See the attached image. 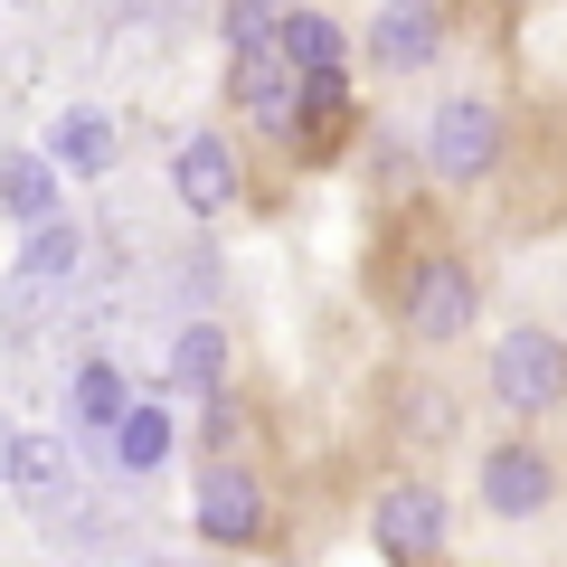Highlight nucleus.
Masks as SVG:
<instances>
[{
  "mask_svg": "<svg viewBox=\"0 0 567 567\" xmlns=\"http://www.w3.org/2000/svg\"><path fill=\"white\" fill-rule=\"evenodd\" d=\"M171 189H181V208L189 218H227V208L246 199V152H237V133H189L181 152H171Z\"/></svg>",
  "mask_w": 567,
  "mask_h": 567,
  "instance_id": "8",
  "label": "nucleus"
},
{
  "mask_svg": "<svg viewBox=\"0 0 567 567\" xmlns=\"http://www.w3.org/2000/svg\"><path fill=\"white\" fill-rule=\"evenodd\" d=\"M171 445H181V416H171V398H133V416L114 425V473H162Z\"/></svg>",
  "mask_w": 567,
  "mask_h": 567,
  "instance_id": "11",
  "label": "nucleus"
},
{
  "mask_svg": "<svg viewBox=\"0 0 567 567\" xmlns=\"http://www.w3.org/2000/svg\"><path fill=\"white\" fill-rule=\"evenodd\" d=\"M558 492H567V473H558V454L548 445H483V473H473V502L492 511V520H539V511H558Z\"/></svg>",
  "mask_w": 567,
  "mask_h": 567,
  "instance_id": "6",
  "label": "nucleus"
},
{
  "mask_svg": "<svg viewBox=\"0 0 567 567\" xmlns=\"http://www.w3.org/2000/svg\"><path fill=\"white\" fill-rule=\"evenodd\" d=\"M275 29H284V0H227L218 39H227V58H256V48H275Z\"/></svg>",
  "mask_w": 567,
  "mask_h": 567,
  "instance_id": "18",
  "label": "nucleus"
},
{
  "mask_svg": "<svg viewBox=\"0 0 567 567\" xmlns=\"http://www.w3.org/2000/svg\"><path fill=\"white\" fill-rule=\"evenodd\" d=\"M76 256H85V227L76 218H39L29 246H20V275L29 284H58V275H76Z\"/></svg>",
  "mask_w": 567,
  "mask_h": 567,
  "instance_id": "17",
  "label": "nucleus"
},
{
  "mask_svg": "<svg viewBox=\"0 0 567 567\" xmlns=\"http://www.w3.org/2000/svg\"><path fill=\"white\" fill-rule=\"evenodd\" d=\"M275 48L293 58V76H341V66H350V29L331 20V10H312V0H284Z\"/></svg>",
  "mask_w": 567,
  "mask_h": 567,
  "instance_id": "10",
  "label": "nucleus"
},
{
  "mask_svg": "<svg viewBox=\"0 0 567 567\" xmlns=\"http://www.w3.org/2000/svg\"><path fill=\"white\" fill-rule=\"evenodd\" d=\"M66 416H76V435L114 445V425L133 416V379H123L114 360H85V369H76V388H66Z\"/></svg>",
  "mask_w": 567,
  "mask_h": 567,
  "instance_id": "12",
  "label": "nucleus"
},
{
  "mask_svg": "<svg viewBox=\"0 0 567 567\" xmlns=\"http://www.w3.org/2000/svg\"><path fill=\"white\" fill-rule=\"evenodd\" d=\"M492 406H511V416H567V341L548 322H511L492 341Z\"/></svg>",
  "mask_w": 567,
  "mask_h": 567,
  "instance_id": "4",
  "label": "nucleus"
},
{
  "mask_svg": "<svg viewBox=\"0 0 567 567\" xmlns=\"http://www.w3.org/2000/svg\"><path fill=\"white\" fill-rule=\"evenodd\" d=\"M58 152H10V162H0V208H10V218L20 227H39V218H58Z\"/></svg>",
  "mask_w": 567,
  "mask_h": 567,
  "instance_id": "13",
  "label": "nucleus"
},
{
  "mask_svg": "<svg viewBox=\"0 0 567 567\" xmlns=\"http://www.w3.org/2000/svg\"><path fill=\"white\" fill-rule=\"evenodd\" d=\"M0 464H10V483H20V492H48L66 473V445H58V435H10Z\"/></svg>",
  "mask_w": 567,
  "mask_h": 567,
  "instance_id": "19",
  "label": "nucleus"
},
{
  "mask_svg": "<svg viewBox=\"0 0 567 567\" xmlns=\"http://www.w3.org/2000/svg\"><path fill=\"white\" fill-rule=\"evenodd\" d=\"M227 114L256 123V133H293L303 114V76L284 48H256V58H227Z\"/></svg>",
  "mask_w": 567,
  "mask_h": 567,
  "instance_id": "9",
  "label": "nucleus"
},
{
  "mask_svg": "<svg viewBox=\"0 0 567 567\" xmlns=\"http://www.w3.org/2000/svg\"><path fill=\"white\" fill-rule=\"evenodd\" d=\"M189 520H199L208 548H265L275 539V492L246 454H208L199 483H189Z\"/></svg>",
  "mask_w": 567,
  "mask_h": 567,
  "instance_id": "3",
  "label": "nucleus"
},
{
  "mask_svg": "<svg viewBox=\"0 0 567 567\" xmlns=\"http://www.w3.org/2000/svg\"><path fill=\"white\" fill-rule=\"evenodd\" d=\"M435 58H445V0H379L369 10V66L388 85L425 76Z\"/></svg>",
  "mask_w": 567,
  "mask_h": 567,
  "instance_id": "7",
  "label": "nucleus"
},
{
  "mask_svg": "<svg viewBox=\"0 0 567 567\" xmlns=\"http://www.w3.org/2000/svg\"><path fill=\"white\" fill-rule=\"evenodd\" d=\"M398 322H406V341H425V350L464 341V331L483 322V275H473L454 246H425V256L406 265V284H398Z\"/></svg>",
  "mask_w": 567,
  "mask_h": 567,
  "instance_id": "2",
  "label": "nucleus"
},
{
  "mask_svg": "<svg viewBox=\"0 0 567 567\" xmlns=\"http://www.w3.org/2000/svg\"><path fill=\"white\" fill-rule=\"evenodd\" d=\"M58 171H76V181H104V171H114V123H104L95 104H76V114L58 123Z\"/></svg>",
  "mask_w": 567,
  "mask_h": 567,
  "instance_id": "16",
  "label": "nucleus"
},
{
  "mask_svg": "<svg viewBox=\"0 0 567 567\" xmlns=\"http://www.w3.org/2000/svg\"><path fill=\"white\" fill-rule=\"evenodd\" d=\"M171 388H181V398H218L227 388V331L218 322H181V341H171Z\"/></svg>",
  "mask_w": 567,
  "mask_h": 567,
  "instance_id": "14",
  "label": "nucleus"
},
{
  "mask_svg": "<svg viewBox=\"0 0 567 567\" xmlns=\"http://www.w3.org/2000/svg\"><path fill=\"white\" fill-rule=\"evenodd\" d=\"M265 567H303V558H265Z\"/></svg>",
  "mask_w": 567,
  "mask_h": 567,
  "instance_id": "20",
  "label": "nucleus"
},
{
  "mask_svg": "<svg viewBox=\"0 0 567 567\" xmlns=\"http://www.w3.org/2000/svg\"><path fill=\"white\" fill-rule=\"evenodd\" d=\"M350 114H360V95H350V66H341V76H303V114H293V133H303L312 152H322V142H341Z\"/></svg>",
  "mask_w": 567,
  "mask_h": 567,
  "instance_id": "15",
  "label": "nucleus"
},
{
  "mask_svg": "<svg viewBox=\"0 0 567 567\" xmlns=\"http://www.w3.org/2000/svg\"><path fill=\"white\" fill-rule=\"evenodd\" d=\"M502 162H511L502 95H483V85L435 95V114H425V171L445 189H483V181H502Z\"/></svg>",
  "mask_w": 567,
  "mask_h": 567,
  "instance_id": "1",
  "label": "nucleus"
},
{
  "mask_svg": "<svg viewBox=\"0 0 567 567\" xmlns=\"http://www.w3.org/2000/svg\"><path fill=\"white\" fill-rule=\"evenodd\" d=\"M445 539H454V511H445V492L425 483V473H398V483L369 502V548H379L388 567H435Z\"/></svg>",
  "mask_w": 567,
  "mask_h": 567,
  "instance_id": "5",
  "label": "nucleus"
}]
</instances>
